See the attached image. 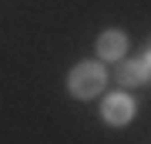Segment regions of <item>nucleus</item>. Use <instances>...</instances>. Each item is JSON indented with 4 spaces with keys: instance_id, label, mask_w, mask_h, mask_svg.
Returning a JSON list of instances; mask_svg holds the SVG:
<instances>
[{
    "instance_id": "1",
    "label": "nucleus",
    "mask_w": 151,
    "mask_h": 144,
    "mask_svg": "<svg viewBox=\"0 0 151 144\" xmlns=\"http://www.w3.org/2000/svg\"><path fill=\"white\" fill-rule=\"evenodd\" d=\"M104 84H108V70L97 64V60H84V64H77L74 70H70V77H67V91L74 94V97H81V101L97 97Z\"/></svg>"
},
{
    "instance_id": "2",
    "label": "nucleus",
    "mask_w": 151,
    "mask_h": 144,
    "mask_svg": "<svg viewBox=\"0 0 151 144\" xmlns=\"http://www.w3.org/2000/svg\"><path fill=\"white\" fill-rule=\"evenodd\" d=\"M101 114H104L108 124H118V128H121V124H128L131 117H134V101H131L128 94H108Z\"/></svg>"
},
{
    "instance_id": "3",
    "label": "nucleus",
    "mask_w": 151,
    "mask_h": 144,
    "mask_svg": "<svg viewBox=\"0 0 151 144\" xmlns=\"http://www.w3.org/2000/svg\"><path fill=\"white\" fill-rule=\"evenodd\" d=\"M124 50H128V37H124L121 30H104L101 37H97V54H101V60H121Z\"/></svg>"
},
{
    "instance_id": "4",
    "label": "nucleus",
    "mask_w": 151,
    "mask_h": 144,
    "mask_svg": "<svg viewBox=\"0 0 151 144\" xmlns=\"http://www.w3.org/2000/svg\"><path fill=\"white\" fill-rule=\"evenodd\" d=\"M121 80H124V84H131V87L145 84V80H148V57L124 60V64H121Z\"/></svg>"
}]
</instances>
